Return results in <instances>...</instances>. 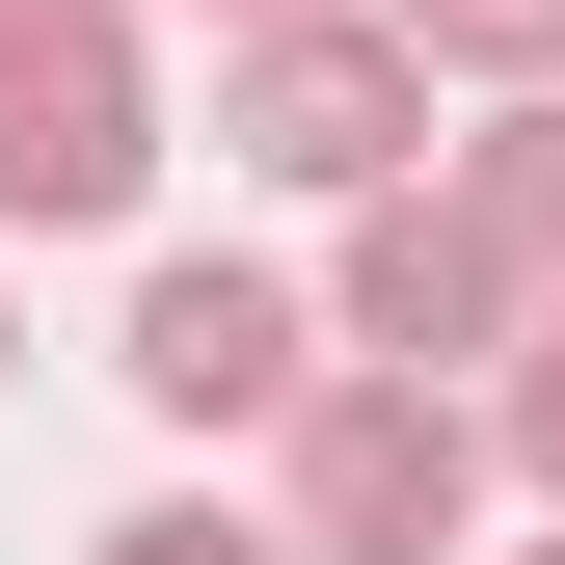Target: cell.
Segmentation results:
<instances>
[{
    "label": "cell",
    "mask_w": 565,
    "mask_h": 565,
    "mask_svg": "<svg viewBox=\"0 0 565 565\" xmlns=\"http://www.w3.org/2000/svg\"><path fill=\"white\" fill-rule=\"evenodd\" d=\"M323 323H350V377H458V350H512V243H484L458 189L404 162V189H350V269H323Z\"/></svg>",
    "instance_id": "5"
},
{
    "label": "cell",
    "mask_w": 565,
    "mask_h": 565,
    "mask_svg": "<svg viewBox=\"0 0 565 565\" xmlns=\"http://www.w3.org/2000/svg\"><path fill=\"white\" fill-rule=\"evenodd\" d=\"M108 377L162 404V431H297L323 297H297V269H243V243H162V269H135V323H108Z\"/></svg>",
    "instance_id": "4"
},
{
    "label": "cell",
    "mask_w": 565,
    "mask_h": 565,
    "mask_svg": "<svg viewBox=\"0 0 565 565\" xmlns=\"http://www.w3.org/2000/svg\"><path fill=\"white\" fill-rule=\"evenodd\" d=\"M82 565H297V539H269V512H189V484H162V512H108Z\"/></svg>",
    "instance_id": "9"
},
{
    "label": "cell",
    "mask_w": 565,
    "mask_h": 565,
    "mask_svg": "<svg viewBox=\"0 0 565 565\" xmlns=\"http://www.w3.org/2000/svg\"><path fill=\"white\" fill-rule=\"evenodd\" d=\"M216 162H269V189H323V216H350V189L431 162V54H404L377 0H297V28L216 54Z\"/></svg>",
    "instance_id": "3"
},
{
    "label": "cell",
    "mask_w": 565,
    "mask_h": 565,
    "mask_svg": "<svg viewBox=\"0 0 565 565\" xmlns=\"http://www.w3.org/2000/svg\"><path fill=\"white\" fill-rule=\"evenodd\" d=\"M243 28H297V0H216V54H243Z\"/></svg>",
    "instance_id": "10"
},
{
    "label": "cell",
    "mask_w": 565,
    "mask_h": 565,
    "mask_svg": "<svg viewBox=\"0 0 565 565\" xmlns=\"http://www.w3.org/2000/svg\"><path fill=\"white\" fill-rule=\"evenodd\" d=\"M458 216L512 243V297H565V82H512V135H458Z\"/></svg>",
    "instance_id": "6"
},
{
    "label": "cell",
    "mask_w": 565,
    "mask_h": 565,
    "mask_svg": "<svg viewBox=\"0 0 565 565\" xmlns=\"http://www.w3.org/2000/svg\"><path fill=\"white\" fill-rule=\"evenodd\" d=\"M484 458H512V484H539V512H565V297L512 323V377H484Z\"/></svg>",
    "instance_id": "8"
},
{
    "label": "cell",
    "mask_w": 565,
    "mask_h": 565,
    "mask_svg": "<svg viewBox=\"0 0 565 565\" xmlns=\"http://www.w3.org/2000/svg\"><path fill=\"white\" fill-rule=\"evenodd\" d=\"M484 404L458 377H297V431H269V539L297 565H484Z\"/></svg>",
    "instance_id": "1"
},
{
    "label": "cell",
    "mask_w": 565,
    "mask_h": 565,
    "mask_svg": "<svg viewBox=\"0 0 565 565\" xmlns=\"http://www.w3.org/2000/svg\"><path fill=\"white\" fill-rule=\"evenodd\" d=\"M0 350H28V297H0Z\"/></svg>",
    "instance_id": "12"
},
{
    "label": "cell",
    "mask_w": 565,
    "mask_h": 565,
    "mask_svg": "<svg viewBox=\"0 0 565 565\" xmlns=\"http://www.w3.org/2000/svg\"><path fill=\"white\" fill-rule=\"evenodd\" d=\"M162 189V54L135 0H0V243H82Z\"/></svg>",
    "instance_id": "2"
},
{
    "label": "cell",
    "mask_w": 565,
    "mask_h": 565,
    "mask_svg": "<svg viewBox=\"0 0 565 565\" xmlns=\"http://www.w3.org/2000/svg\"><path fill=\"white\" fill-rule=\"evenodd\" d=\"M431 82H565V0H377Z\"/></svg>",
    "instance_id": "7"
},
{
    "label": "cell",
    "mask_w": 565,
    "mask_h": 565,
    "mask_svg": "<svg viewBox=\"0 0 565 565\" xmlns=\"http://www.w3.org/2000/svg\"><path fill=\"white\" fill-rule=\"evenodd\" d=\"M512 565H565V512H539V539H512Z\"/></svg>",
    "instance_id": "11"
}]
</instances>
